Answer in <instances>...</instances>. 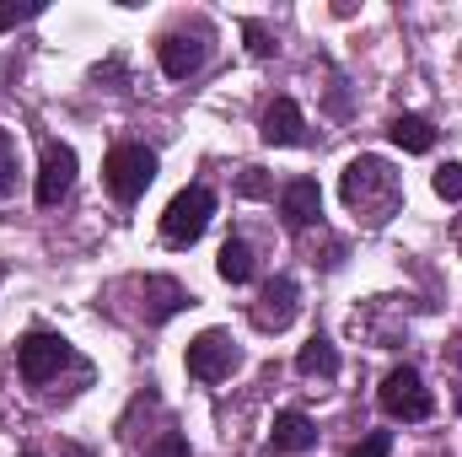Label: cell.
<instances>
[{"label": "cell", "instance_id": "obj_8", "mask_svg": "<svg viewBox=\"0 0 462 457\" xmlns=\"http://www.w3.org/2000/svg\"><path fill=\"white\" fill-rule=\"evenodd\" d=\"M205 54H210L205 33H162V38H156V60H162V70H167L172 81H189V76L205 65Z\"/></svg>", "mask_w": 462, "mask_h": 457}, {"label": "cell", "instance_id": "obj_21", "mask_svg": "<svg viewBox=\"0 0 462 457\" xmlns=\"http://www.w3.org/2000/svg\"><path fill=\"white\" fill-rule=\"evenodd\" d=\"M236 189H242V194H247V200H263V194H269V178H263V173H258V167H247V173H242V183H236Z\"/></svg>", "mask_w": 462, "mask_h": 457}, {"label": "cell", "instance_id": "obj_4", "mask_svg": "<svg viewBox=\"0 0 462 457\" xmlns=\"http://www.w3.org/2000/svg\"><path fill=\"white\" fill-rule=\"evenodd\" d=\"M376 404H382L387 420H430V409H436V398H430V387L414 366L387 371L382 387H376Z\"/></svg>", "mask_w": 462, "mask_h": 457}, {"label": "cell", "instance_id": "obj_7", "mask_svg": "<svg viewBox=\"0 0 462 457\" xmlns=\"http://www.w3.org/2000/svg\"><path fill=\"white\" fill-rule=\"evenodd\" d=\"M296 296H301L296 280H285V275L269 280V285L258 291V302H253V329H258V334H280V329H291V318H296V307H301Z\"/></svg>", "mask_w": 462, "mask_h": 457}, {"label": "cell", "instance_id": "obj_12", "mask_svg": "<svg viewBox=\"0 0 462 457\" xmlns=\"http://www.w3.org/2000/svg\"><path fill=\"white\" fill-rule=\"evenodd\" d=\"M269 447L274 452H307V447H318V425L301 409H280L274 415V431H269Z\"/></svg>", "mask_w": 462, "mask_h": 457}, {"label": "cell", "instance_id": "obj_5", "mask_svg": "<svg viewBox=\"0 0 462 457\" xmlns=\"http://www.w3.org/2000/svg\"><path fill=\"white\" fill-rule=\"evenodd\" d=\"M236 360H242V350L226 329H205V334L189 340V377L194 382H221V377L236 371Z\"/></svg>", "mask_w": 462, "mask_h": 457}, {"label": "cell", "instance_id": "obj_1", "mask_svg": "<svg viewBox=\"0 0 462 457\" xmlns=\"http://www.w3.org/2000/svg\"><path fill=\"white\" fill-rule=\"evenodd\" d=\"M339 194H345V205L365 221V227H382V221H393V210H398V200H403V183H398V173H393L382 156H355L345 167Z\"/></svg>", "mask_w": 462, "mask_h": 457}, {"label": "cell", "instance_id": "obj_19", "mask_svg": "<svg viewBox=\"0 0 462 457\" xmlns=\"http://www.w3.org/2000/svg\"><path fill=\"white\" fill-rule=\"evenodd\" d=\"M16 189V140L0 129V194H11Z\"/></svg>", "mask_w": 462, "mask_h": 457}, {"label": "cell", "instance_id": "obj_15", "mask_svg": "<svg viewBox=\"0 0 462 457\" xmlns=\"http://www.w3.org/2000/svg\"><path fill=\"white\" fill-rule=\"evenodd\" d=\"M393 145H403L409 156H425L430 145H436V124L420 114H398L393 118Z\"/></svg>", "mask_w": 462, "mask_h": 457}, {"label": "cell", "instance_id": "obj_2", "mask_svg": "<svg viewBox=\"0 0 462 457\" xmlns=\"http://www.w3.org/2000/svg\"><path fill=\"white\" fill-rule=\"evenodd\" d=\"M210 216H216V194H210L205 183L178 189L172 205L162 210V242H167V247H194V242L205 237V227H210Z\"/></svg>", "mask_w": 462, "mask_h": 457}, {"label": "cell", "instance_id": "obj_18", "mask_svg": "<svg viewBox=\"0 0 462 457\" xmlns=\"http://www.w3.org/2000/svg\"><path fill=\"white\" fill-rule=\"evenodd\" d=\"M242 38H247V54H258V60L274 54V33H269L263 22H242Z\"/></svg>", "mask_w": 462, "mask_h": 457}, {"label": "cell", "instance_id": "obj_20", "mask_svg": "<svg viewBox=\"0 0 462 457\" xmlns=\"http://www.w3.org/2000/svg\"><path fill=\"white\" fill-rule=\"evenodd\" d=\"M349 457H393V436H387V431H371V436H365Z\"/></svg>", "mask_w": 462, "mask_h": 457}, {"label": "cell", "instance_id": "obj_6", "mask_svg": "<svg viewBox=\"0 0 462 457\" xmlns=\"http://www.w3.org/2000/svg\"><path fill=\"white\" fill-rule=\"evenodd\" d=\"M65 340L60 334H43V329H32V334H22L16 344V371H22V382H32V387H43L60 366H65Z\"/></svg>", "mask_w": 462, "mask_h": 457}, {"label": "cell", "instance_id": "obj_23", "mask_svg": "<svg viewBox=\"0 0 462 457\" xmlns=\"http://www.w3.org/2000/svg\"><path fill=\"white\" fill-rule=\"evenodd\" d=\"M151 457H189V442H183V436H162V447Z\"/></svg>", "mask_w": 462, "mask_h": 457}, {"label": "cell", "instance_id": "obj_10", "mask_svg": "<svg viewBox=\"0 0 462 457\" xmlns=\"http://www.w3.org/2000/svg\"><path fill=\"white\" fill-rule=\"evenodd\" d=\"M280 216H285V227H312L318 216H323V189H318V178H291L285 189H280Z\"/></svg>", "mask_w": 462, "mask_h": 457}, {"label": "cell", "instance_id": "obj_3", "mask_svg": "<svg viewBox=\"0 0 462 457\" xmlns=\"http://www.w3.org/2000/svg\"><path fill=\"white\" fill-rule=\"evenodd\" d=\"M103 178H108L114 200L134 205V200H140V194L156 183V151H151V145H134V140H124V145H114V151L103 156Z\"/></svg>", "mask_w": 462, "mask_h": 457}, {"label": "cell", "instance_id": "obj_16", "mask_svg": "<svg viewBox=\"0 0 462 457\" xmlns=\"http://www.w3.org/2000/svg\"><path fill=\"white\" fill-rule=\"evenodd\" d=\"M216 269H221L226 285H247V280H253V247H247L242 237H231L226 247H221V258H216Z\"/></svg>", "mask_w": 462, "mask_h": 457}, {"label": "cell", "instance_id": "obj_9", "mask_svg": "<svg viewBox=\"0 0 462 457\" xmlns=\"http://www.w3.org/2000/svg\"><path fill=\"white\" fill-rule=\"evenodd\" d=\"M76 183V151L65 140H49L43 145V162H38V205H60Z\"/></svg>", "mask_w": 462, "mask_h": 457}, {"label": "cell", "instance_id": "obj_13", "mask_svg": "<svg viewBox=\"0 0 462 457\" xmlns=\"http://www.w3.org/2000/svg\"><path fill=\"white\" fill-rule=\"evenodd\" d=\"M301 135H307L301 108H296L291 98H274L269 114H263V140H269V145H301Z\"/></svg>", "mask_w": 462, "mask_h": 457}, {"label": "cell", "instance_id": "obj_14", "mask_svg": "<svg viewBox=\"0 0 462 457\" xmlns=\"http://www.w3.org/2000/svg\"><path fill=\"white\" fill-rule=\"evenodd\" d=\"M296 371L301 377H339V350L328 334H312V340L296 350Z\"/></svg>", "mask_w": 462, "mask_h": 457}, {"label": "cell", "instance_id": "obj_11", "mask_svg": "<svg viewBox=\"0 0 462 457\" xmlns=\"http://www.w3.org/2000/svg\"><path fill=\"white\" fill-rule=\"evenodd\" d=\"M194 296L172 280V275H145V323H167L189 307Z\"/></svg>", "mask_w": 462, "mask_h": 457}, {"label": "cell", "instance_id": "obj_24", "mask_svg": "<svg viewBox=\"0 0 462 457\" xmlns=\"http://www.w3.org/2000/svg\"><path fill=\"white\" fill-rule=\"evenodd\" d=\"M22 457H32V452H22Z\"/></svg>", "mask_w": 462, "mask_h": 457}, {"label": "cell", "instance_id": "obj_22", "mask_svg": "<svg viewBox=\"0 0 462 457\" xmlns=\"http://www.w3.org/2000/svg\"><path fill=\"white\" fill-rule=\"evenodd\" d=\"M38 11H43V5H0V33H5V27H16V22H32Z\"/></svg>", "mask_w": 462, "mask_h": 457}, {"label": "cell", "instance_id": "obj_17", "mask_svg": "<svg viewBox=\"0 0 462 457\" xmlns=\"http://www.w3.org/2000/svg\"><path fill=\"white\" fill-rule=\"evenodd\" d=\"M430 183H436V194H441L447 205H457V200H462V162H447V167H436V178H430Z\"/></svg>", "mask_w": 462, "mask_h": 457}]
</instances>
